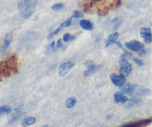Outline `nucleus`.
<instances>
[{"label":"nucleus","instance_id":"1","mask_svg":"<svg viewBox=\"0 0 152 127\" xmlns=\"http://www.w3.org/2000/svg\"><path fill=\"white\" fill-rule=\"evenodd\" d=\"M120 0H87L85 3V8L87 10L88 8L96 7L98 13L105 14L110 8L117 6Z\"/></svg>","mask_w":152,"mask_h":127},{"label":"nucleus","instance_id":"2","mask_svg":"<svg viewBox=\"0 0 152 127\" xmlns=\"http://www.w3.org/2000/svg\"><path fill=\"white\" fill-rule=\"evenodd\" d=\"M38 0H20L18 2L19 13L24 19H28L34 13Z\"/></svg>","mask_w":152,"mask_h":127},{"label":"nucleus","instance_id":"3","mask_svg":"<svg viewBox=\"0 0 152 127\" xmlns=\"http://www.w3.org/2000/svg\"><path fill=\"white\" fill-rule=\"evenodd\" d=\"M17 69V58L15 55L10 57L8 59L0 64V74L4 76H9L12 72Z\"/></svg>","mask_w":152,"mask_h":127},{"label":"nucleus","instance_id":"4","mask_svg":"<svg viewBox=\"0 0 152 127\" xmlns=\"http://www.w3.org/2000/svg\"><path fill=\"white\" fill-rule=\"evenodd\" d=\"M119 63L120 65V74L125 77H128L132 70V65L128 62V60L125 57H122L119 61Z\"/></svg>","mask_w":152,"mask_h":127},{"label":"nucleus","instance_id":"5","mask_svg":"<svg viewBox=\"0 0 152 127\" xmlns=\"http://www.w3.org/2000/svg\"><path fill=\"white\" fill-rule=\"evenodd\" d=\"M74 63L71 62V61H67V62H63L59 66L58 74H59V77H64L74 68Z\"/></svg>","mask_w":152,"mask_h":127},{"label":"nucleus","instance_id":"6","mask_svg":"<svg viewBox=\"0 0 152 127\" xmlns=\"http://www.w3.org/2000/svg\"><path fill=\"white\" fill-rule=\"evenodd\" d=\"M125 46H126V48L132 51L138 52L143 48L144 45L137 40H132V41L125 43Z\"/></svg>","mask_w":152,"mask_h":127},{"label":"nucleus","instance_id":"7","mask_svg":"<svg viewBox=\"0 0 152 127\" xmlns=\"http://www.w3.org/2000/svg\"><path fill=\"white\" fill-rule=\"evenodd\" d=\"M148 93V89L145 86H139V85H133V89L131 95L134 96H143Z\"/></svg>","mask_w":152,"mask_h":127},{"label":"nucleus","instance_id":"8","mask_svg":"<svg viewBox=\"0 0 152 127\" xmlns=\"http://www.w3.org/2000/svg\"><path fill=\"white\" fill-rule=\"evenodd\" d=\"M110 79H111L113 84L114 86H117V87H120V86H123L126 83V77L120 75H120H117V74H111L110 75Z\"/></svg>","mask_w":152,"mask_h":127},{"label":"nucleus","instance_id":"9","mask_svg":"<svg viewBox=\"0 0 152 127\" xmlns=\"http://www.w3.org/2000/svg\"><path fill=\"white\" fill-rule=\"evenodd\" d=\"M140 35L144 39V42L145 43H151L152 37H151V30L148 28H142L140 30Z\"/></svg>","mask_w":152,"mask_h":127},{"label":"nucleus","instance_id":"10","mask_svg":"<svg viewBox=\"0 0 152 127\" xmlns=\"http://www.w3.org/2000/svg\"><path fill=\"white\" fill-rule=\"evenodd\" d=\"M114 101L115 104H126L127 101H129V98L127 96L125 95V94L123 92H122L121 91H119V92H116L114 95Z\"/></svg>","mask_w":152,"mask_h":127},{"label":"nucleus","instance_id":"11","mask_svg":"<svg viewBox=\"0 0 152 127\" xmlns=\"http://www.w3.org/2000/svg\"><path fill=\"white\" fill-rule=\"evenodd\" d=\"M80 25L83 29L86 30V31H91L94 28L93 24L90 21L86 20V19H82L80 22Z\"/></svg>","mask_w":152,"mask_h":127},{"label":"nucleus","instance_id":"12","mask_svg":"<svg viewBox=\"0 0 152 127\" xmlns=\"http://www.w3.org/2000/svg\"><path fill=\"white\" fill-rule=\"evenodd\" d=\"M133 85L132 83H125L123 86H120V89L122 92H123L124 94H129V95H131L132 92V89H133Z\"/></svg>","mask_w":152,"mask_h":127},{"label":"nucleus","instance_id":"13","mask_svg":"<svg viewBox=\"0 0 152 127\" xmlns=\"http://www.w3.org/2000/svg\"><path fill=\"white\" fill-rule=\"evenodd\" d=\"M118 37H119V33L115 32V33H114V34H111V35L108 36L105 46L107 47V46H110V45H111V44H113V43H115V42L117 41V40Z\"/></svg>","mask_w":152,"mask_h":127},{"label":"nucleus","instance_id":"14","mask_svg":"<svg viewBox=\"0 0 152 127\" xmlns=\"http://www.w3.org/2000/svg\"><path fill=\"white\" fill-rule=\"evenodd\" d=\"M36 123V118L34 117H28L24 118L21 122V124L24 126H31Z\"/></svg>","mask_w":152,"mask_h":127},{"label":"nucleus","instance_id":"15","mask_svg":"<svg viewBox=\"0 0 152 127\" xmlns=\"http://www.w3.org/2000/svg\"><path fill=\"white\" fill-rule=\"evenodd\" d=\"M101 67H102L101 65H94L92 68H88V69L84 71V76H86V77H89V76L92 75V74H95Z\"/></svg>","mask_w":152,"mask_h":127},{"label":"nucleus","instance_id":"16","mask_svg":"<svg viewBox=\"0 0 152 127\" xmlns=\"http://www.w3.org/2000/svg\"><path fill=\"white\" fill-rule=\"evenodd\" d=\"M76 103H77V99L74 97H71L67 101H65V106L68 109H71L75 106Z\"/></svg>","mask_w":152,"mask_h":127},{"label":"nucleus","instance_id":"17","mask_svg":"<svg viewBox=\"0 0 152 127\" xmlns=\"http://www.w3.org/2000/svg\"><path fill=\"white\" fill-rule=\"evenodd\" d=\"M10 112V108L7 106H2L0 107V116L4 114H7Z\"/></svg>","mask_w":152,"mask_h":127},{"label":"nucleus","instance_id":"18","mask_svg":"<svg viewBox=\"0 0 152 127\" xmlns=\"http://www.w3.org/2000/svg\"><path fill=\"white\" fill-rule=\"evenodd\" d=\"M11 41H12V36L10 35V34H8V35L6 36L5 38H4V48L8 47V46H10Z\"/></svg>","mask_w":152,"mask_h":127},{"label":"nucleus","instance_id":"19","mask_svg":"<svg viewBox=\"0 0 152 127\" xmlns=\"http://www.w3.org/2000/svg\"><path fill=\"white\" fill-rule=\"evenodd\" d=\"M74 39H75V37H74V36L71 35V34H64L63 37H62V40H63V41L65 42V43H67V42L71 41V40H74Z\"/></svg>","mask_w":152,"mask_h":127},{"label":"nucleus","instance_id":"20","mask_svg":"<svg viewBox=\"0 0 152 127\" xmlns=\"http://www.w3.org/2000/svg\"><path fill=\"white\" fill-rule=\"evenodd\" d=\"M73 18H74V15H72V16H71V17L69 18V19H67V20L65 21V22H64L63 23L61 24V25H60L61 28H63V27H68V26H69V25H71V21H72Z\"/></svg>","mask_w":152,"mask_h":127},{"label":"nucleus","instance_id":"21","mask_svg":"<svg viewBox=\"0 0 152 127\" xmlns=\"http://www.w3.org/2000/svg\"><path fill=\"white\" fill-rule=\"evenodd\" d=\"M84 65L88 68H88H92V67L95 65H94V62L92 60H86V62H85Z\"/></svg>","mask_w":152,"mask_h":127},{"label":"nucleus","instance_id":"22","mask_svg":"<svg viewBox=\"0 0 152 127\" xmlns=\"http://www.w3.org/2000/svg\"><path fill=\"white\" fill-rule=\"evenodd\" d=\"M62 7H63V4H62V3H58V4H56L52 6L51 8L53 10H61Z\"/></svg>","mask_w":152,"mask_h":127},{"label":"nucleus","instance_id":"23","mask_svg":"<svg viewBox=\"0 0 152 127\" xmlns=\"http://www.w3.org/2000/svg\"><path fill=\"white\" fill-rule=\"evenodd\" d=\"M54 46H55V43L53 42L51 44L48 45V46H46V51H54Z\"/></svg>","mask_w":152,"mask_h":127},{"label":"nucleus","instance_id":"24","mask_svg":"<svg viewBox=\"0 0 152 127\" xmlns=\"http://www.w3.org/2000/svg\"><path fill=\"white\" fill-rule=\"evenodd\" d=\"M133 61L137 64V65H139V66H142V65H144L143 61L141 60V59H138V58H137V57H134Z\"/></svg>","mask_w":152,"mask_h":127},{"label":"nucleus","instance_id":"25","mask_svg":"<svg viewBox=\"0 0 152 127\" xmlns=\"http://www.w3.org/2000/svg\"><path fill=\"white\" fill-rule=\"evenodd\" d=\"M73 15H74V17H77V18L82 17V16H83V13H82L80 11H76L75 13H74Z\"/></svg>","mask_w":152,"mask_h":127},{"label":"nucleus","instance_id":"26","mask_svg":"<svg viewBox=\"0 0 152 127\" xmlns=\"http://www.w3.org/2000/svg\"><path fill=\"white\" fill-rule=\"evenodd\" d=\"M62 46V40H60V39H59V40H57V42H56V48H61Z\"/></svg>","mask_w":152,"mask_h":127},{"label":"nucleus","instance_id":"27","mask_svg":"<svg viewBox=\"0 0 152 127\" xmlns=\"http://www.w3.org/2000/svg\"><path fill=\"white\" fill-rule=\"evenodd\" d=\"M115 43V44H116V45H117V46H118V47H120V48L123 49V46H122V45H121V43H120V42H117V41H116V42H115V43Z\"/></svg>","mask_w":152,"mask_h":127},{"label":"nucleus","instance_id":"28","mask_svg":"<svg viewBox=\"0 0 152 127\" xmlns=\"http://www.w3.org/2000/svg\"><path fill=\"white\" fill-rule=\"evenodd\" d=\"M42 127H48V126H47V125H46V126H42Z\"/></svg>","mask_w":152,"mask_h":127},{"label":"nucleus","instance_id":"29","mask_svg":"<svg viewBox=\"0 0 152 127\" xmlns=\"http://www.w3.org/2000/svg\"><path fill=\"white\" fill-rule=\"evenodd\" d=\"M24 127H25V126H24Z\"/></svg>","mask_w":152,"mask_h":127}]
</instances>
